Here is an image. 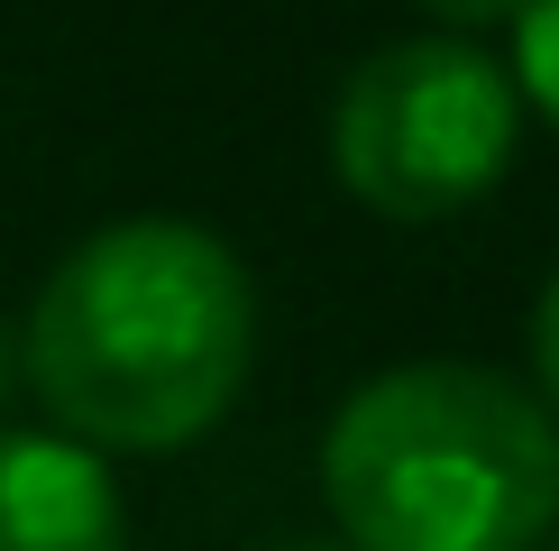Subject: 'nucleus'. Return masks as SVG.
<instances>
[{
  "instance_id": "nucleus-6",
  "label": "nucleus",
  "mask_w": 559,
  "mask_h": 551,
  "mask_svg": "<svg viewBox=\"0 0 559 551\" xmlns=\"http://www.w3.org/2000/svg\"><path fill=\"white\" fill-rule=\"evenodd\" d=\"M532 396H542V413L559 423V267H550L542 304H532Z\"/></svg>"
},
{
  "instance_id": "nucleus-8",
  "label": "nucleus",
  "mask_w": 559,
  "mask_h": 551,
  "mask_svg": "<svg viewBox=\"0 0 559 551\" xmlns=\"http://www.w3.org/2000/svg\"><path fill=\"white\" fill-rule=\"evenodd\" d=\"M10 377H19V350H10V321H0V405H10Z\"/></svg>"
},
{
  "instance_id": "nucleus-3",
  "label": "nucleus",
  "mask_w": 559,
  "mask_h": 551,
  "mask_svg": "<svg viewBox=\"0 0 559 551\" xmlns=\"http://www.w3.org/2000/svg\"><path fill=\"white\" fill-rule=\"evenodd\" d=\"M523 102L468 37H394L331 102V175L377 221H450L486 202L514 166Z\"/></svg>"
},
{
  "instance_id": "nucleus-2",
  "label": "nucleus",
  "mask_w": 559,
  "mask_h": 551,
  "mask_svg": "<svg viewBox=\"0 0 559 551\" xmlns=\"http://www.w3.org/2000/svg\"><path fill=\"white\" fill-rule=\"evenodd\" d=\"M321 496L348 551H532L559 505V423L468 359H404L321 432Z\"/></svg>"
},
{
  "instance_id": "nucleus-7",
  "label": "nucleus",
  "mask_w": 559,
  "mask_h": 551,
  "mask_svg": "<svg viewBox=\"0 0 559 551\" xmlns=\"http://www.w3.org/2000/svg\"><path fill=\"white\" fill-rule=\"evenodd\" d=\"M423 10L440 19V37H468L477 46V28H514L523 0H423Z\"/></svg>"
},
{
  "instance_id": "nucleus-9",
  "label": "nucleus",
  "mask_w": 559,
  "mask_h": 551,
  "mask_svg": "<svg viewBox=\"0 0 559 551\" xmlns=\"http://www.w3.org/2000/svg\"><path fill=\"white\" fill-rule=\"evenodd\" d=\"M285 551H348V542H285Z\"/></svg>"
},
{
  "instance_id": "nucleus-5",
  "label": "nucleus",
  "mask_w": 559,
  "mask_h": 551,
  "mask_svg": "<svg viewBox=\"0 0 559 551\" xmlns=\"http://www.w3.org/2000/svg\"><path fill=\"white\" fill-rule=\"evenodd\" d=\"M514 102H532L559 129V0H523L514 10Z\"/></svg>"
},
{
  "instance_id": "nucleus-4",
  "label": "nucleus",
  "mask_w": 559,
  "mask_h": 551,
  "mask_svg": "<svg viewBox=\"0 0 559 551\" xmlns=\"http://www.w3.org/2000/svg\"><path fill=\"white\" fill-rule=\"evenodd\" d=\"M0 551H129V505L102 450L64 432H0Z\"/></svg>"
},
{
  "instance_id": "nucleus-1",
  "label": "nucleus",
  "mask_w": 559,
  "mask_h": 551,
  "mask_svg": "<svg viewBox=\"0 0 559 551\" xmlns=\"http://www.w3.org/2000/svg\"><path fill=\"white\" fill-rule=\"evenodd\" d=\"M258 285L202 221H110L56 258L19 367L83 450H183L239 405Z\"/></svg>"
},
{
  "instance_id": "nucleus-10",
  "label": "nucleus",
  "mask_w": 559,
  "mask_h": 551,
  "mask_svg": "<svg viewBox=\"0 0 559 551\" xmlns=\"http://www.w3.org/2000/svg\"><path fill=\"white\" fill-rule=\"evenodd\" d=\"M550 524H559V505H550Z\"/></svg>"
}]
</instances>
